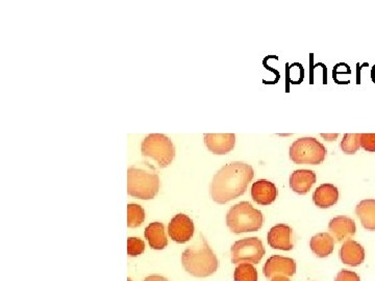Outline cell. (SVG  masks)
Returning <instances> with one entry per match:
<instances>
[{"label": "cell", "instance_id": "1", "mask_svg": "<svg viewBox=\"0 0 375 281\" xmlns=\"http://www.w3.org/2000/svg\"><path fill=\"white\" fill-rule=\"evenodd\" d=\"M255 177L250 165L234 162L222 167L214 176L210 186L211 197L218 204H226L246 192L249 182Z\"/></svg>", "mask_w": 375, "mask_h": 281}, {"label": "cell", "instance_id": "2", "mask_svg": "<svg viewBox=\"0 0 375 281\" xmlns=\"http://www.w3.org/2000/svg\"><path fill=\"white\" fill-rule=\"evenodd\" d=\"M181 262L189 274L201 278L211 276L219 267L217 256L203 237L194 246L188 247L183 251Z\"/></svg>", "mask_w": 375, "mask_h": 281}, {"label": "cell", "instance_id": "3", "mask_svg": "<svg viewBox=\"0 0 375 281\" xmlns=\"http://www.w3.org/2000/svg\"><path fill=\"white\" fill-rule=\"evenodd\" d=\"M263 223L264 216L261 211L255 209L248 201L235 204L226 215V225L237 235L259 231Z\"/></svg>", "mask_w": 375, "mask_h": 281}, {"label": "cell", "instance_id": "4", "mask_svg": "<svg viewBox=\"0 0 375 281\" xmlns=\"http://www.w3.org/2000/svg\"><path fill=\"white\" fill-rule=\"evenodd\" d=\"M160 190V178L154 169L131 167L127 171V192L143 200L154 198Z\"/></svg>", "mask_w": 375, "mask_h": 281}, {"label": "cell", "instance_id": "5", "mask_svg": "<svg viewBox=\"0 0 375 281\" xmlns=\"http://www.w3.org/2000/svg\"><path fill=\"white\" fill-rule=\"evenodd\" d=\"M327 155L324 145L315 137H300L290 146V159L296 165H320Z\"/></svg>", "mask_w": 375, "mask_h": 281}, {"label": "cell", "instance_id": "6", "mask_svg": "<svg viewBox=\"0 0 375 281\" xmlns=\"http://www.w3.org/2000/svg\"><path fill=\"white\" fill-rule=\"evenodd\" d=\"M142 155L154 159L161 168H166L172 163L175 148L172 141L162 133L147 135L142 142Z\"/></svg>", "mask_w": 375, "mask_h": 281}, {"label": "cell", "instance_id": "7", "mask_svg": "<svg viewBox=\"0 0 375 281\" xmlns=\"http://www.w3.org/2000/svg\"><path fill=\"white\" fill-rule=\"evenodd\" d=\"M230 254L234 264H240L242 262L257 264L265 256L266 250L259 238H245L234 243Z\"/></svg>", "mask_w": 375, "mask_h": 281}, {"label": "cell", "instance_id": "8", "mask_svg": "<svg viewBox=\"0 0 375 281\" xmlns=\"http://www.w3.org/2000/svg\"><path fill=\"white\" fill-rule=\"evenodd\" d=\"M168 233L171 239L176 243H187L194 235V223L187 215H175L169 223Z\"/></svg>", "mask_w": 375, "mask_h": 281}, {"label": "cell", "instance_id": "9", "mask_svg": "<svg viewBox=\"0 0 375 281\" xmlns=\"http://www.w3.org/2000/svg\"><path fill=\"white\" fill-rule=\"evenodd\" d=\"M263 272L267 278H273L278 275L286 277L293 276L296 273V262L290 258L272 255L264 264Z\"/></svg>", "mask_w": 375, "mask_h": 281}, {"label": "cell", "instance_id": "10", "mask_svg": "<svg viewBox=\"0 0 375 281\" xmlns=\"http://www.w3.org/2000/svg\"><path fill=\"white\" fill-rule=\"evenodd\" d=\"M205 143L214 155H223L235 148L236 135L234 133H205Z\"/></svg>", "mask_w": 375, "mask_h": 281}, {"label": "cell", "instance_id": "11", "mask_svg": "<svg viewBox=\"0 0 375 281\" xmlns=\"http://www.w3.org/2000/svg\"><path fill=\"white\" fill-rule=\"evenodd\" d=\"M329 231L333 240L341 243L351 240L356 235V222L349 217L338 216L329 221Z\"/></svg>", "mask_w": 375, "mask_h": 281}, {"label": "cell", "instance_id": "12", "mask_svg": "<svg viewBox=\"0 0 375 281\" xmlns=\"http://www.w3.org/2000/svg\"><path fill=\"white\" fill-rule=\"evenodd\" d=\"M292 229L287 224H277L270 229L267 235L268 244L273 249L290 251L293 249L291 241Z\"/></svg>", "mask_w": 375, "mask_h": 281}, {"label": "cell", "instance_id": "13", "mask_svg": "<svg viewBox=\"0 0 375 281\" xmlns=\"http://www.w3.org/2000/svg\"><path fill=\"white\" fill-rule=\"evenodd\" d=\"M250 194L255 202L267 206L277 198L278 191L273 182L267 180H259L251 186Z\"/></svg>", "mask_w": 375, "mask_h": 281}, {"label": "cell", "instance_id": "14", "mask_svg": "<svg viewBox=\"0 0 375 281\" xmlns=\"http://www.w3.org/2000/svg\"><path fill=\"white\" fill-rule=\"evenodd\" d=\"M340 258L346 266H360L365 260L364 248L354 240H347L340 249Z\"/></svg>", "mask_w": 375, "mask_h": 281}, {"label": "cell", "instance_id": "15", "mask_svg": "<svg viewBox=\"0 0 375 281\" xmlns=\"http://www.w3.org/2000/svg\"><path fill=\"white\" fill-rule=\"evenodd\" d=\"M316 180V173L312 170H296L290 176V188L298 194L306 195L310 192Z\"/></svg>", "mask_w": 375, "mask_h": 281}, {"label": "cell", "instance_id": "16", "mask_svg": "<svg viewBox=\"0 0 375 281\" xmlns=\"http://www.w3.org/2000/svg\"><path fill=\"white\" fill-rule=\"evenodd\" d=\"M339 200V190L331 184H321L313 194V201L319 209H329Z\"/></svg>", "mask_w": 375, "mask_h": 281}, {"label": "cell", "instance_id": "17", "mask_svg": "<svg viewBox=\"0 0 375 281\" xmlns=\"http://www.w3.org/2000/svg\"><path fill=\"white\" fill-rule=\"evenodd\" d=\"M356 215L367 231H375V199H365L356 207Z\"/></svg>", "mask_w": 375, "mask_h": 281}, {"label": "cell", "instance_id": "18", "mask_svg": "<svg viewBox=\"0 0 375 281\" xmlns=\"http://www.w3.org/2000/svg\"><path fill=\"white\" fill-rule=\"evenodd\" d=\"M145 238L152 249L162 250L168 245V240H167L166 231L163 223H150L145 229Z\"/></svg>", "mask_w": 375, "mask_h": 281}, {"label": "cell", "instance_id": "19", "mask_svg": "<svg viewBox=\"0 0 375 281\" xmlns=\"http://www.w3.org/2000/svg\"><path fill=\"white\" fill-rule=\"evenodd\" d=\"M310 247L318 258H327L335 249V241L331 233H317L311 239Z\"/></svg>", "mask_w": 375, "mask_h": 281}, {"label": "cell", "instance_id": "20", "mask_svg": "<svg viewBox=\"0 0 375 281\" xmlns=\"http://www.w3.org/2000/svg\"><path fill=\"white\" fill-rule=\"evenodd\" d=\"M235 281H257L259 275H257V269L253 264L249 262H242L238 264L234 273Z\"/></svg>", "mask_w": 375, "mask_h": 281}, {"label": "cell", "instance_id": "21", "mask_svg": "<svg viewBox=\"0 0 375 281\" xmlns=\"http://www.w3.org/2000/svg\"><path fill=\"white\" fill-rule=\"evenodd\" d=\"M145 220V212L138 204L127 205V226L131 229L140 226Z\"/></svg>", "mask_w": 375, "mask_h": 281}, {"label": "cell", "instance_id": "22", "mask_svg": "<svg viewBox=\"0 0 375 281\" xmlns=\"http://www.w3.org/2000/svg\"><path fill=\"white\" fill-rule=\"evenodd\" d=\"M360 133H346L342 139V151L345 155H354L360 149Z\"/></svg>", "mask_w": 375, "mask_h": 281}, {"label": "cell", "instance_id": "23", "mask_svg": "<svg viewBox=\"0 0 375 281\" xmlns=\"http://www.w3.org/2000/svg\"><path fill=\"white\" fill-rule=\"evenodd\" d=\"M145 250V243L139 238H129L127 239V253L131 256H138Z\"/></svg>", "mask_w": 375, "mask_h": 281}, {"label": "cell", "instance_id": "24", "mask_svg": "<svg viewBox=\"0 0 375 281\" xmlns=\"http://www.w3.org/2000/svg\"><path fill=\"white\" fill-rule=\"evenodd\" d=\"M360 145L365 151L375 153V133H360Z\"/></svg>", "mask_w": 375, "mask_h": 281}, {"label": "cell", "instance_id": "25", "mask_svg": "<svg viewBox=\"0 0 375 281\" xmlns=\"http://www.w3.org/2000/svg\"><path fill=\"white\" fill-rule=\"evenodd\" d=\"M335 281H360V279L356 272H351L349 270H342L338 273Z\"/></svg>", "mask_w": 375, "mask_h": 281}, {"label": "cell", "instance_id": "26", "mask_svg": "<svg viewBox=\"0 0 375 281\" xmlns=\"http://www.w3.org/2000/svg\"><path fill=\"white\" fill-rule=\"evenodd\" d=\"M144 281H169L168 279L165 278L163 276H158V275H152V276L147 277L144 279Z\"/></svg>", "mask_w": 375, "mask_h": 281}, {"label": "cell", "instance_id": "27", "mask_svg": "<svg viewBox=\"0 0 375 281\" xmlns=\"http://www.w3.org/2000/svg\"><path fill=\"white\" fill-rule=\"evenodd\" d=\"M338 133H336V135H321V137H324L327 141H335L336 139L338 137Z\"/></svg>", "mask_w": 375, "mask_h": 281}, {"label": "cell", "instance_id": "28", "mask_svg": "<svg viewBox=\"0 0 375 281\" xmlns=\"http://www.w3.org/2000/svg\"><path fill=\"white\" fill-rule=\"evenodd\" d=\"M271 281H291L288 277L282 276V275H278V276H274L271 279Z\"/></svg>", "mask_w": 375, "mask_h": 281}, {"label": "cell", "instance_id": "29", "mask_svg": "<svg viewBox=\"0 0 375 281\" xmlns=\"http://www.w3.org/2000/svg\"><path fill=\"white\" fill-rule=\"evenodd\" d=\"M372 79H373V81H374V83H375V67L373 68V70H372Z\"/></svg>", "mask_w": 375, "mask_h": 281}, {"label": "cell", "instance_id": "30", "mask_svg": "<svg viewBox=\"0 0 375 281\" xmlns=\"http://www.w3.org/2000/svg\"><path fill=\"white\" fill-rule=\"evenodd\" d=\"M127 281H131V279L129 278V280H127Z\"/></svg>", "mask_w": 375, "mask_h": 281}]
</instances>
